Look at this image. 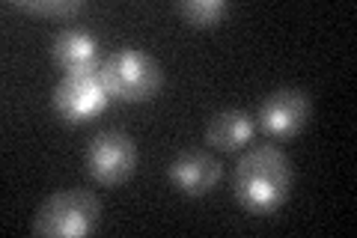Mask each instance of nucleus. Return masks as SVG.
Instances as JSON below:
<instances>
[{
    "label": "nucleus",
    "instance_id": "10",
    "mask_svg": "<svg viewBox=\"0 0 357 238\" xmlns=\"http://www.w3.org/2000/svg\"><path fill=\"white\" fill-rule=\"evenodd\" d=\"M176 13L191 27H215L229 15V3H223V0H182Z\"/></svg>",
    "mask_w": 357,
    "mask_h": 238
},
{
    "label": "nucleus",
    "instance_id": "2",
    "mask_svg": "<svg viewBox=\"0 0 357 238\" xmlns=\"http://www.w3.org/2000/svg\"><path fill=\"white\" fill-rule=\"evenodd\" d=\"M102 223V202L93 191L63 188L54 191L33 214V232L45 238H81L93 235Z\"/></svg>",
    "mask_w": 357,
    "mask_h": 238
},
{
    "label": "nucleus",
    "instance_id": "5",
    "mask_svg": "<svg viewBox=\"0 0 357 238\" xmlns=\"http://www.w3.org/2000/svg\"><path fill=\"white\" fill-rule=\"evenodd\" d=\"M86 170L98 185H122L137 170V143L119 128L98 131L86 146Z\"/></svg>",
    "mask_w": 357,
    "mask_h": 238
},
{
    "label": "nucleus",
    "instance_id": "8",
    "mask_svg": "<svg viewBox=\"0 0 357 238\" xmlns=\"http://www.w3.org/2000/svg\"><path fill=\"white\" fill-rule=\"evenodd\" d=\"M51 57L63 72H86V69H102L105 57L98 54V42L86 30H60L51 42Z\"/></svg>",
    "mask_w": 357,
    "mask_h": 238
},
{
    "label": "nucleus",
    "instance_id": "11",
    "mask_svg": "<svg viewBox=\"0 0 357 238\" xmlns=\"http://www.w3.org/2000/svg\"><path fill=\"white\" fill-rule=\"evenodd\" d=\"M15 9L21 13H33V15H57V18H69V15H77L84 9L81 0H36V3H15Z\"/></svg>",
    "mask_w": 357,
    "mask_h": 238
},
{
    "label": "nucleus",
    "instance_id": "4",
    "mask_svg": "<svg viewBox=\"0 0 357 238\" xmlns=\"http://www.w3.org/2000/svg\"><path fill=\"white\" fill-rule=\"evenodd\" d=\"M110 98L114 96H110L105 84L102 69H86V72H66L60 84L54 87L51 105L63 122L77 126V122L98 117L110 105Z\"/></svg>",
    "mask_w": 357,
    "mask_h": 238
},
{
    "label": "nucleus",
    "instance_id": "1",
    "mask_svg": "<svg viewBox=\"0 0 357 238\" xmlns=\"http://www.w3.org/2000/svg\"><path fill=\"white\" fill-rule=\"evenodd\" d=\"M292 161L271 143L250 146L232 173V194L250 214H274L292 194Z\"/></svg>",
    "mask_w": 357,
    "mask_h": 238
},
{
    "label": "nucleus",
    "instance_id": "3",
    "mask_svg": "<svg viewBox=\"0 0 357 238\" xmlns=\"http://www.w3.org/2000/svg\"><path fill=\"white\" fill-rule=\"evenodd\" d=\"M102 77L119 101H149L164 84L161 63L140 48H119L102 60Z\"/></svg>",
    "mask_w": 357,
    "mask_h": 238
},
{
    "label": "nucleus",
    "instance_id": "6",
    "mask_svg": "<svg viewBox=\"0 0 357 238\" xmlns=\"http://www.w3.org/2000/svg\"><path fill=\"white\" fill-rule=\"evenodd\" d=\"M310 113H312V105L304 89L283 87V89H274L271 96H265L256 119H259V128L268 137L286 140V137H295L307 126Z\"/></svg>",
    "mask_w": 357,
    "mask_h": 238
},
{
    "label": "nucleus",
    "instance_id": "9",
    "mask_svg": "<svg viewBox=\"0 0 357 238\" xmlns=\"http://www.w3.org/2000/svg\"><path fill=\"white\" fill-rule=\"evenodd\" d=\"M253 131L256 128H253L250 113H244L238 107H227V110H218L208 119L206 140L220 152H232V149H241L244 143H250Z\"/></svg>",
    "mask_w": 357,
    "mask_h": 238
},
{
    "label": "nucleus",
    "instance_id": "7",
    "mask_svg": "<svg viewBox=\"0 0 357 238\" xmlns=\"http://www.w3.org/2000/svg\"><path fill=\"white\" fill-rule=\"evenodd\" d=\"M170 182L188 197H203L220 182V164L203 149L178 152L167 167Z\"/></svg>",
    "mask_w": 357,
    "mask_h": 238
}]
</instances>
